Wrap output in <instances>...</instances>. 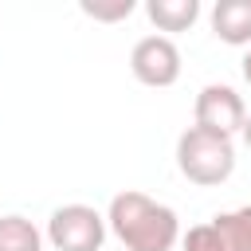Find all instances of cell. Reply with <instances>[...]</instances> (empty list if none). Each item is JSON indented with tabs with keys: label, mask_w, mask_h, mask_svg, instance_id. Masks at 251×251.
Segmentation results:
<instances>
[{
	"label": "cell",
	"mask_w": 251,
	"mask_h": 251,
	"mask_svg": "<svg viewBox=\"0 0 251 251\" xmlns=\"http://www.w3.org/2000/svg\"><path fill=\"white\" fill-rule=\"evenodd\" d=\"M176 169L184 180H192L200 188H216L235 173V145L224 133L188 126L176 137Z\"/></svg>",
	"instance_id": "7a4b0ae2"
},
{
	"label": "cell",
	"mask_w": 251,
	"mask_h": 251,
	"mask_svg": "<svg viewBox=\"0 0 251 251\" xmlns=\"http://www.w3.org/2000/svg\"><path fill=\"white\" fill-rule=\"evenodd\" d=\"M133 0H82L78 12L90 16V20H102V24H118V20H129L133 16Z\"/></svg>",
	"instance_id": "30bf717a"
},
{
	"label": "cell",
	"mask_w": 251,
	"mask_h": 251,
	"mask_svg": "<svg viewBox=\"0 0 251 251\" xmlns=\"http://www.w3.org/2000/svg\"><path fill=\"white\" fill-rule=\"evenodd\" d=\"M0 251H43V235L27 216H0Z\"/></svg>",
	"instance_id": "9c48e42d"
},
{
	"label": "cell",
	"mask_w": 251,
	"mask_h": 251,
	"mask_svg": "<svg viewBox=\"0 0 251 251\" xmlns=\"http://www.w3.org/2000/svg\"><path fill=\"white\" fill-rule=\"evenodd\" d=\"M192 118L200 129H212V133H224V137H235L243 133V122H247V106H243V94L227 82H208L200 86L196 102H192Z\"/></svg>",
	"instance_id": "5b68a950"
},
{
	"label": "cell",
	"mask_w": 251,
	"mask_h": 251,
	"mask_svg": "<svg viewBox=\"0 0 251 251\" xmlns=\"http://www.w3.org/2000/svg\"><path fill=\"white\" fill-rule=\"evenodd\" d=\"M243 145L251 149V114H247V122H243Z\"/></svg>",
	"instance_id": "7c38bea8"
},
{
	"label": "cell",
	"mask_w": 251,
	"mask_h": 251,
	"mask_svg": "<svg viewBox=\"0 0 251 251\" xmlns=\"http://www.w3.org/2000/svg\"><path fill=\"white\" fill-rule=\"evenodd\" d=\"M145 16L157 31H188L200 20V0H149Z\"/></svg>",
	"instance_id": "ba28073f"
},
{
	"label": "cell",
	"mask_w": 251,
	"mask_h": 251,
	"mask_svg": "<svg viewBox=\"0 0 251 251\" xmlns=\"http://www.w3.org/2000/svg\"><path fill=\"white\" fill-rule=\"evenodd\" d=\"M212 31L227 47H251V0H220L212 8Z\"/></svg>",
	"instance_id": "52a82bcc"
},
{
	"label": "cell",
	"mask_w": 251,
	"mask_h": 251,
	"mask_svg": "<svg viewBox=\"0 0 251 251\" xmlns=\"http://www.w3.org/2000/svg\"><path fill=\"white\" fill-rule=\"evenodd\" d=\"M106 227L118 235L122 251H173L184 235L180 216L169 204H161L137 188H126L110 200Z\"/></svg>",
	"instance_id": "6da1fadb"
},
{
	"label": "cell",
	"mask_w": 251,
	"mask_h": 251,
	"mask_svg": "<svg viewBox=\"0 0 251 251\" xmlns=\"http://www.w3.org/2000/svg\"><path fill=\"white\" fill-rule=\"evenodd\" d=\"M239 71H243V82L251 86V47H247V55H243V63H239Z\"/></svg>",
	"instance_id": "8fae6325"
},
{
	"label": "cell",
	"mask_w": 251,
	"mask_h": 251,
	"mask_svg": "<svg viewBox=\"0 0 251 251\" xmlns=\"http://www.w3.org/2000/svg\"><path fill=\"white\" fill-rule=\"evenodd\" d=\"M106 231V216L90 204H63L47 220V243L55 251H102Z\"/></svg>",
	"instance_id": "3957f363"
},
{
	"label": "cell",
	"mask_w": 251,
	"mask_h": 251,
	"mask_svg": "<svg viewBox=\"0 0 251 251\" xmlns=\"http://www.w3.org/2000/svg\"><path fill=\"white\" fill-rule=\"evenodd\" d=\"M180 251H251V204L216 212L180 235Z\"/></svg>",
	"instance_id": "277c9868"
},
{
	"label": "cell",
	"mask_w": 251,
	"mask_h": 251,
	"mask_svg": "<svg viewBox=\"0 0 251 251\" xmlns=\"http://www.w3.org/2000/svg\"><path fill=\"white\" fill-rule=\"evenodd\" d=\"M129 71H133V78L141 86L165 90V86H173L180 78V47L169 35H145L129 51Z\"/></svg>",
	"instance_id": "8992f818"
}]
</instances>
